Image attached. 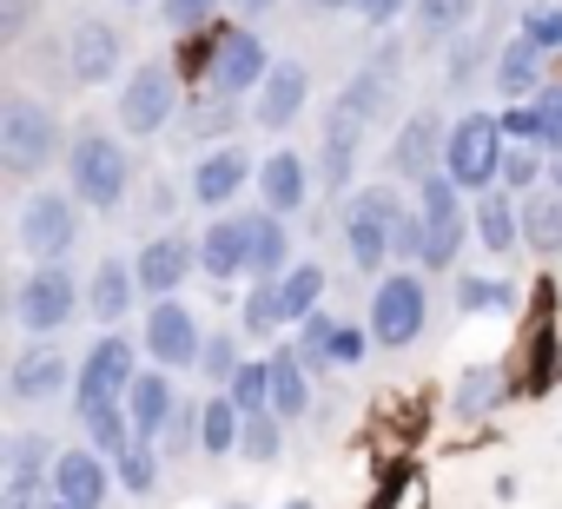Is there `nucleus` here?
I'll return each mask as SVG.
<instances>
[{"mask_svg":"<svg viewBox=\"0 0 562 509\" xmlns=\"http://www.w3.org/2000/svg\"><path fill=\"white\" fill-rule=\"evenodd\" d=\"M0 463H8V476H47L54 483V443L47 437H34V430H14L8 443H0Z\"/></svg>","mask_w":562,"mask_h":509,"instance_id":"36","label":"nucleus"},{"mask_svg":"<svg viewBox=\"0 0 562 509\" xmlns=\"http://www.w3.org/2000/svg\"><path fill=\"white\" fill-rule=\"evenodd\" d=\"M120 60H126L120 27H113V21H100V14H87V21L74 27V47H67L74 87H106V80H120Z\"/></svg>","mask_w":562,"mask_h":509,"instance_id":"17","label":"nucleus"},{"mask_svg":"<svg viewBox=\"0 0 562 509\" xmlns=\"http://www.w3.org/2000/svg\"><path fill=\"white\" fill-rule=\"evenodd\" d=\"M325 298V265H292L278 279V305H285V325H305Z\"/></svg>","mask_w":562,"mask_h":509,"instance_id":"33","label":"nucleus"},{"mask_svg":"<svg viewBox=\"0 0 562 509\" xmlns=\"http://www.w3.org/2000/svg\"><path fill=\"white\" fill-rule=\"evenodd\" d=\"M443 146H450V126L424 106V113H411V120L397 126V139H391V172L411 179V185H424L430 172H443Z\"/></svg>","mask_w":562,"mask_h":509,"instance_id":"14","label":"nucleus"},{"mask_svg":"<svg viewBox=\"0 0 562 509\" xmlns=\"http://www.w3.org/2000/svg\"><path fill=\"white\" fill-rule=\"evenodd\" d=\"M225 397H232L245 417L271 410V358H245V364H238V377L225 384Z\"/></svg>","mask_w":562,"mask_h":509,"instance_id":"38","label":"nucleus"},{"mask_svg":"<svg viewBox=\"0 0 562 509\" xmlns=\"http://www.w3.org/2000/svg\"><path fill=\"white\" fill-rule=\"evenodd\" d=\"M251 179H258V166H251V152H245V146H212V152H199V166H192L186 192H192V205L225 212Z\"/></svg>","mask_w":562,"mask_h":509,"instance_id":"13","label":"nucleus"},{"mask_svg":"<svg viewBox=\"0 0 562 509\" xmlns=\"http://www.w3.org/2000/svg\"><path fill=\"white\" fill-rule=\"evenodd\" d=\"M278 325H285L278 285H251V292H245V305H238V331H245V338H271Z\"/></svg>","mask_w":562,"mask_h":509,"instance_id":"41","label":"nucleus"},{"mask_svg":"<svg viewBox=\"0 0 562 509\" xmlns=\"http://www.w3.org/2000/svg\"><path fill=\"white\" fill-rule=\"evenodd\" d=\"M529 318H522V338H516V364H509V391L516 397H542L562 371V331H555V285H529Z\"/></svg>","mask_w":562,"mask_h":509,"instance_id":"5","label":"nucleus"},{"mask_svg":"<svg viewBox=\"0 0 562 509\" xmlns=\"http://www.w3.org/2000/svg\"><path fill=\"white\" fill-rule=\"evenodd\" d=\"M113 476H120V489H133V496H146V489L159 483V450H153V443H139V450H126V456L113 463Z\"/></svg>","mask_w":562,"mask_h":509,"instance_id":"43","label":"nucleus"},{"mask_svg":"<svg viewBox=\"0 0 562 509\" xmlns=\"http://www.w3.org/2000/svg\"><path fill=\"white\" fill-rule=\"evenodd\" d=\"M371 344H378V338H371L364 325H338V344H331V358H338V364H364V358H371Z\"/></svg>","mask_w":562,"mask_h":509,"instance_id":"51","label":"nucleus"},{"mask_svg":"<svg viewBox=\"0 0 562 509\" xmlns=\"http://www.w3.org/2000/svg\"><path fill=\"white\" fill-rule=\"evenodd\" d=\"M172 205H179V192H172V185H159V192H153V218H172Z\"/></svg>","mask_w":562,"mask_h":509,"instance_id":"55","label":"nucleus"},{"mask_svg":"<svg viewBox=\"0 0 562 509\" xmlns=\"http://www.w3.org/2000/svg\"><path fill=\"white\" fill-rule=\"evenodd\" d=\"M516 27H522V41H529L536 54H562V8H549V0H536Z\"/></svg>","mask_w":562,"mask_h":509,"instance_id":"42","label":"nucleus"},{"mask_svg":"<svg viewBox=\"0 0 562 509\" xmlns=\"http://www.w3.org/2000/svg\"><path fill=\"white\" fill-rule=\"evenodd\" d=\"M516 391H509V371L503 364H470L463 377H457V397H450V410L463 417V423H476V417H490V410H503Z\"/></svg>","mask_w":562,"mask_h":509,"instance_id":"27","label":"nucleus"},{"mask_svg":"<svg viewBox=\"0 0 562 509\" xmlns=\"http://www.w3.org/2000/svg\"><path fill=\"white\" fill-rule=\"evenodd\" d=\"M397 218H404V205H397L391 185H364V192L345 199V251L364 279L371 272L384 279V265L397 259Z\"/></svg>","mask_w":562,"mask_h":509,"instance_id":"3","label":"nucleus"},{"mask_svg":"<svg viewBox=\"0 0 562 509\" xmlns=\"http://www.w3.org/2000/svg\"><path fill=\"white\" fill-rule=\"evenodd\" d=\"M404 8H417V0H358V14H364V27L378 34V27H391Z\"/></svg>","mask_w":562,"mask_h":509,"instance_id":"54","label":"nucleus"},{"mask_svg":"<svg viewBox=\"0 0 562 509\" xmlns=\"http://www.w3.org/2000/svg\"><path fill=\"white\" fill-rule=\"evenodd\" d=\"M199 410H205V417H199V450H205V456H232L238 437H245V410H238L225 391H212Z\"/></svg>","mask_w":562,"mask_h":509,"instance_id":"31","label":"nucleus"},{"mask_svg":"<svg viewBox=\"0 0 562 509\" xmlns=\"http://www.w3.org/2000/svg\"><path fill=\"white\" fill-rule=\"evenodd\" d=\"M549 185H555V192H562V159H555V179H549Z\"/></svg>","mask_w":562,"mask_h":509,"instance_id":"59","label":"nucleus"},{"mask_svg":"<svg viewBox=\"0 0 562 509\" xmlns=\"http://www.w3.org/2000/svg\"><path fill=\"white\" fill-rule=\"evenodd\" d=\"M212 14H218V0H159V21L172 34H199V27H212Z\"/></svg>","mask_w":562,"mask_h":509,"instance_id":"46","label":"nucleus"},{"mask_svg":"<svg viewBox=\"0 0 562 509\" xmlns=\"http://www.w3.org/2000/svg\"><path fill=\"white\" fill-rule=\"evenodd\" d=\"M312 8H325V14H338V8H358V0H312Z\"/></svg>","mask_w":562,"mask_h":509,"instance_id":"57","label":"nucleus"},{"mask_svg":"<svg viewBox=\"0 0 562 509\" xmlns=\"http://www.w3.org/2000/svg\"><path fill=\"white\" fill-rule=\"evenodd\" d=\"M126 417H133V430H139V443H159L166 437V423L179 417V391H172V371H139L133 377V391H126Z\"/></svg>","mask_w":562,"mask_h":509,"instance_id":"22","label":"nucleus"},{"mask_svg":"<svg viewBox=\"0 0 562 509\" xmlns=\"http://www.w3.org/2000/svg\"><path fill=\"white\" fill-rule=\"evenodd\" d=\"M80 305H87V292H80V279L67 265H34L21 279V292H14V325L27 338H54V331H67L80 318Z\"/></svg>","mask_w":562,"mask_h":509,"instance_id":"8","label":"nucleus"},{"mask_svg":"<svg viewBox=\"0 0 562 509\" xmlns=\"http://www.w3.org/2000/svg\"><path fill=\"white\" fill-rule=\"evenodd\" d=\"M271 410L285 417V423L312 410V371L299 364V351H292V344H285V351H271Z\"/></svg>","mask_w":562,"mask_h":509,"instance_id":"30","label":"nucleus"},{"mask_svg":"<svg viewBox=\"0 0 562 509\" xmlns=\"http://www.w3.org/2000/svg\"><path fill=\"white\" fill-rule=\"evenodd\" d=\"M139 351L159 364V371H192L199 358H205V338H199V318L179 305V298H159L153 312H146V338H139Z\"/></svg>","mask_w":562,"mask_h":509,"instance_id":"12","label":"nucleus"},{"mask_svg":"<svg viewBox=\"0 0 562 509\" xmlns=\"http://www.w3.org/2000/svg\"><path fill=\"white\" fill-rule=\"evenodd\" d=\"M278 450H285V417H278V410H258V417H245L238 456H245V463H278Z\"/></svg>","mask_w":562,"mask_h":509,"instance_id":"40","label":"nucleus"},{"mask_svg":"<svg viewBox=\"0 0 562 509\" xmlns=\"http://www.w3.org/2000/svg\"><path fill=\"white\" fill-rule=\"evenodd\" d=\"M476 60H483V34H463V41L450 47V67H443V87H450V93H463V87H470V73H476Z\"/></svg>","mask_w":562,"mask_h":509,"instance_id":"48","label":"nucleus"},{"mask_svg":"<svg viewBox=\"0 0 562 509\" xmlns=\"http://www.w3.org/2000/svg\"><path fill=\"white\" fill-rule=\"evenodd\" d=\"M87 437H93V450H100L106 463H120L126 450H139V430H133L126 404H120V410H100V417H87Z\"/></svg>","mask_w":562,"mask_h":509,"instance_id":"39","label":"nucleus"},{"mask_svg":"<svg viewBox=\"0 0 562 509\" xmlns=\"http://www.w3.org/2000/svg\"><path fill=\"white\" fill-rule=\"evenodd\" d=\"M503 159H509V133L496 113H463L450 126V146H443V172L463 185V192H496L503 185Z\"/></svg>","mask_w":562,"mask_h":509,"instance_id":"4","label":"nucleus"},{"mask_svg":"<svg viewBox=\"0 0 562 509\" xmlns=\"http://www.w3.org/2000/svg\"><path fill=\"white\" fill-rule=\"evenodd\" d=\"M21 251L27 259H41V265H60L67 251L80 245V199L74 192H27V205H21Z\"/></svg>","mask_w":562,"mask_h":509,"instance_id":"11","label":"nucleus"},{"mask_svg":"<svg viewBox=\"0 0 562 509\" xmlns=\"http://www.w3.org/2000/svg\"><path fill=\"white\" fill-rule=\"evenodd\" d=\"M331 344H338V318L331 312H312L305 325H299V338H292V351H299V364L305 371H338V358H331Z\"/></svg>","mask_w":562,"mask_h":509,"instance_id":"35","label":"nucleus"},{"mask_svg":"<svg viewBox=\"0 0 562 509\" xmlns=\"http://www.w3.org/2000/svg\"><path fill=\"white\" fill-rule=\"evenodd\" d=\"M457 312H463V318H476V312H516V285H509V279H476V272H463V279H457Z\"/></svg>","mask_w":562,"mask_h":509,"instance_id":"37","label":"nucleus"},{"mask_svg":"<svg viewBox=\"0 0 562 509\" xmlns=\"http://www.w3.org/2000/svg\"><path fill=\"white\" fill-rule=\"evenodd\" d=\"M536 106H542V152H562V80H549Z\"/></svg>","mask_w":562,"mask_h":509,"instance_id":"50","label":"nucleus"},{"mask_svg":"<svg viewBox=\"0 0 562 509\" xmlns=\"http://www.w3.org/2000/svg\"><path fill=\"white\" fill-rule=\"evenodd\" d=\"M67 192L93 212H120L133 192V152L106 126H80L67 146Z\"/></svg>","mask_w":562,"mask_h":509,"instance_id":"2","label":"nucleus"},{"mask_svg":"<svg viewBox=\"0 0 562 509\" xmlns=\"http://www.w3.org/2000/svg\"><path fill=\"white\" fill-rule=\"evenodd\" d=\"M278 509H312V502H305V496H292V502H278Z\"/></svg>","mask_w":562,"mask_h":509,"instance_id":"58","label":"nucleus"},{"mask_svg":"<svg viewBox=\"0 0 562 509\" xmlns=\"http://www.w3.org/2000/svg\"><path fill=\"white\" fill-rule=\"evenodd\" d=\"M417 34H424V47L430 41H463V27H470V14H476V0H417Z\"/></svg>","mask_w":562,"mask_h":509,"instance_id":"34","label":"nucleus"},{"mask_svg":"<svg viewBox=\"0 0 562 509\" xmlns=\"http://www.w3.org/2000/svg\"><path fill=\"white\" fill-rule=\"evenodd\" d=\"M199 417H205V410H192V404H179V417L166 423V450H172V456H186V443H192V430H199Z\"/></svg>","mask_w":562,"mask_h":509,"instance_id":"53","label":"nucleus"},{"mask_svg":"<svg viewBox=\"0 0 562 509\" xmlns=\"http://www.w3.org/2000/svg\"><path fill=\"white\" fill-rule=\"evenodd\" d=\"M199 272L212 285H232V279L251 272V225H245V212L238 218H212L199 231Z\"/></svg>","mask_w":562,"mask_h":509,"instance_id":"19","label":"nucleus"},{"mask_svg":"<svg viewBox=\"0 0 562 509\" xmlns=\"http://www.w3.org/2000/svg\"><path fill=\"white\" fill-rule=\"evenodd\" d=\"M179 67L172 60H146L133 67V80L120 87V126L133 139H159L166 126H179Z\"/></svg>","mask_w":562,"mask_h":509,"instance_id":"9","label":"nucleus"},{"mask_svg":"<svg viewBox=\"0 0 562 509\" xmlns=\"http://www.w3.org/2000/svg\"><path fill=\"white\" fill-rule=\"evenodd\" d=\"M238 364H245V358H238V338H212V344H205V358H199V371H205L218 391L238 377Z\"/></svg>","mask_w":562,"mask_h":509,"instance_id":"49","label":"nucleus"},{"mask_svg":"<svg viewBox=\"0 0 562 509\" xmlns=\"http://www.w3.org/2000/svg\"><path fill=\"white\" fill-rule=\"evenodd\" d=\"M238 126V100H225V93H199L186 113H179V139L186 146H205L212 152V139H225Z\"/></svg>","mask_w":562,"mask_h":509,"instance_id":"29","label":"nucleus"},{"mask_svg":"<svg viewBox=\"0 0 562 509\" xmlns=\"http://www.w3.org/2000/svg\"><path fill=\"white\" fill-rule=\"evenodd\" d=\"M265 73H271L265 41H258L251 27H232V34H225V47H218V67H212V93L245 100V93H258V87H265Z\"/></svg>","mask_w":562,"mask_h":509,"instance_id":"20","label":"nucleus"},{"mask_svg":"<svg viewBox=\"0 0 562 509\" xmlns=\"http://www.w3.org/2000/svg\"><path fill=\"white\" fill-rule=\"evenodd\" d=\"M391 93H397V47H384L371 67H358L331 113H325V133H318V192L338 199L345 185H358V159H364V133L391 113Z\"/></svg>","mask_w":562,"mask_h":509,"instance_id":"1","label":"nucleus"},{"mask_svg":"<svg viewBox=\"0 0 562 509\" xmlns=\"http://www.w3.org/2000/svg\"><path fill=\"white\" fill-rule=\"evenodd\" d=\"M47 509H74V502H47Z\"/></svg>","mask_w":562,"mask_h":509,"instance_id":"61","label":"nucleus"},{"mask_svg":"<svg viewBox=\"0 0 562 509\" xmlns=\"http://www.w3.org/2000/svg\"><path fill=\"white\" fill-rule=\"evenodd\" d=\"M133 298H139V272H133L126 259H100V272H93V285H87V312L100 318V331H113V325L133 312Z\"/></svg>","mask_w":562,"mask_h":509,"instance_id":"24","label":"nucleus"},{"mask_svg":"<svg viewBox=\"0 0 562 509\" xmlns=\"http://www.w3.org/2000/svg\"><path fill=\"white\" fill-rule=\"evenodd\" d=\"M34 8H41V0H0V41H21L27 21H34Z\"/></svg>","mask_w":562,"mask_h":509,"instance_id":"52","label":"nucleus"},{"mask_svg":"<svg viewBox=\"0 0 562 509\" xmlns=\"http://www.w3.org/2000/svg\"><path fill=\"white\" fill-rule=\"evenodd\" d=\"M245 225H251V279H258V285H278V279H285V259H292L285 218L258 205V212H245Z\"/></svg>","mask_w":562,"mask_h":509,"instance_id":"26","label":"nucleus"},{"mask_svg":"<svg viewBox=\"0 0 562 509\" xmlns=\"http://www.w3.org/2000/svg\"><path fill=\"white\" fill-rule=\"evenodd\" d=\"M133 377H139V344L120 338V331H106V338L80 358V377H74V410H80V423L100 417V410H120L126 391H133Z\"/></svg>","mask_w":562,"mask_h":509,"instance_id":"7","label":"nucleus"},{"mask_svg":"<svg viewBox=\"0 0 562 509\" xmlns=\"http://www.w3.org/2000/svg\"><path fill=\"white\" fill-rule=\"evenodd\" d=\"M424 325H430L424 272H384L378 292H371V338H378V351H404V344H417Z\"/></svg>","mask_w":562,"mask_h":509,"instance_id":"10","label":"nucleus"},{"mask_svg":"<svg viewBox=\"0 0 562 509\" xmlns=\"http://www.w3.org/2000/svg\"><path fill=\"white\" fill-rule=\"evenodd\" d=\"M74 377H80V371L67 364L60 344H21L14 364H8V397H14V404H47V397H60Z\"/></svg>","mask_w":562,"mask_h":509,"instance_id":"15","label":"nucleus"},{"mask_svg":"<svg viewBox=\"0 0 562 509\" xmlns=\"http://www.w3.org/2000/svg\"><path fill=\"white\" fill-rule=\"evenodd\" d=\"M60 146V120L54 106H41L34 93H8L0 100V166L14 179H34Z\"/></svg>","mask_w":562,"mask_h":509,"instance_id":"6","label":"nucleus"},{"mask_svg":"<svg viewBox=\"0 0 562 509\" xmlns=\"http://www.w3.org/2000/svg\"><path fill=\"white\" fill-rule=\"evenodd\" d=\"M113 463L100 450H60L54 463V502H74V509H100L113 496Z\"/></svg>","mask_w":562,"mask_h":509,"instance_id":"21","label":"nucleus"},{"mask_svg":"<svg viewBox=\"0 0 562 509\" xmlns=\"http://www.w3.org/2000/svg\"><path fill=\"white\" fill-rule=\"evenodd\" d=\"M305 100H312V73H305L299 60H271L265 87L251 93V120H258V133H285V126L305 113Z\"/></svg>","mask_w":562,"mask_h":509,"instance_id":"18","label":"nucleus"},{"mask_svg":"<svg viewBox=\"0 0 562 509\" xmlns=\"http://www.w3.org/2000/svg\"><path fill=\"white\" fill-rule=\"evenodd\" d=\"M192 265H199V245L192 238H179V231H159V238H146L139 245V259H133V272H139V292L159 305V298H172L186 279H192Z\"/></svg>","mask_w":562,"mask_h":509,"instance_id":"16","label":"nucleus"},{"mask_svg":"<svg viewBox=\"0 0 562 509\" xmlns=\"http://www.w3.org/2000/svg\"><path fill=\"white\" fill-rule=\"evenodd\" d=\"M522 245L555 259L562 251V192H529L522 199Z\"/></svg>","mask_w":562,"mask_h":509,"instance_id":"32","label":"nucleus"},{"mask_svg":"<svg viewBox=\"0 0 562 509\" xmlns=\"http://www.w3.org/2000/svg\"><path fill=\"white\" fill-rule=\"evenodd\" d=\"M232 8H238V14H251V21H258V14H271V8H278V0H232Z\"/></svg>","mask_w":562,"mask_h":509,"instance_id":"56","label":"nucleus"},{"mask_svg":"<svg viewBox=\"0 0 562 509\" xmlns=\"http://www.w3.org/2000/svg\"><path fill=\"white\" fill-rule=\"evenodd\" d=\"M542 87H549V80H542V54H536V47H529V41L516 34V41H509V47L496 54V93H503V100L516 106V100H536Z\"/></svg>","mask_w":562,"mask_h":509,"instance_id":"28","label":"nucleus"},{"mask_svg":"<svg viewBox=\"0 0 562 509\" xmlns=\"http://www.w3.org/2000/svg\"><path fill=\"white\" fill-rule=\"evenodd\" d=\"M54 483L47 476H0V509H47Z\"/></svg>","mask_w":562,"mask_h":509,"instance_id":"45","label":"nucleus"},{"mask_svg":"<svg viewBox=\"0 0 562 509\" xmlns=\"http://www.w3.org/2000/svg\"><path fill=\"white\" fill-rule=\"evenodd\" d=\"M503 185L529 199V192L542 185V146H509V159H503Z\"/></svg>","mask_w":562,"mask_h":509,"instance_id":"44","label":"nucleus"},{"mask_svg":"<svg viewBox=\"0 0 562 509\" xmlns=\"http://www.w3.org/2000/svg\"><path fill=\"white\" fill-rule=\"evenodd\" d=\"M305 199H312V166L299 152H265V166H258V205L278 212V218H292Z\"/></svg>","mask_w":562,"mask_h":509,"instance_id":"23","label":"nucleus"},{"mask_svg":"<svg viewBox=\"0 0 562 509\" xmlns=\"http://www.w3.org/2000/svg\"><path fill=\"white\" fill-rule=\"evenodd\" d=\"M496 120H503L509 146H542V106H536V100H516V106H503Z\"/></svg>","mask_w":562,"mask_h":509,"instance_id":"47","label":"nucleus"},{"mask_svg":"<svg viewBox=\"0 0 562 509\" xmlns=\"http://www.w3.org/2000/svg\"><path fill=\"white\" fill-rule=\"evenodd\" d=\"M218 509H245V502H218Z\"/></svg>","mask_w":562,"mask_h":509,"instance_id":"60","label":"nucleus"},{"mask_svg":"<svg viewBox=\"0 0 562 509\" xmlns=\"http://www.w3.org/2000/svg\"><path fill=\"white\" fill-rule=\"evenodd\" d=\"M470 225H476V245L490 251V259H509V251L522 245V205L509 192H483L476 212H470Z\"/></svg>","mask_w":562,"mask_h":509,"instance_id":"25","label":"nucleus"}]
</instances>
